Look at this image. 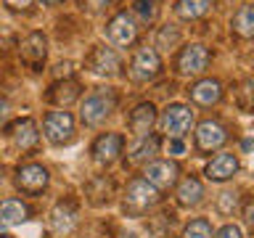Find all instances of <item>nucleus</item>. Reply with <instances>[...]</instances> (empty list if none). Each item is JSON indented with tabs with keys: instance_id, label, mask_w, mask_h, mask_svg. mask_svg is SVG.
<instances>
[{
	"instance_id": "1",
	"label": "nucleus",
	"mask_w": 254,
	"mask_h": 238,
	"mask_svg": "<svg viewBox=\"0 0 254 238\" xmlns=\"http://www.w3.org/2000/svg\"><path fill=\"white\" fill-rule=\"evenodd\" d=\"M114 106H117L114 93H111L109 87H98V90H93L82 101V106H79V119H82L87 127H95L114 111Z\"/></svg>"
},
{
	"instance_id": "2",
	"label": "nucleus",
	"mask_w": 254,
	"mask_h": 238,
	"mask_svg": "<svg viewBox=\"0 0 254 238\" xmlns=\"http://www.w3.org/2000/svg\"><path fill=\"white\" fill-rule=\"evenodd\" d=\"M159 124H162V132L167 135V138L183 140V135L190 130V124H193V111H190L188 106H183V103H172V106L164 109Z\"/></svg>"
},
{
	"instance_id": "3",
	"label": "nucleus",
	"mask_w": 254,
	"mask_h": 238,
	"mask_svg": "<svg viewBox=\"0 0 254 238\" xmlns=\"http://www.w3.org/2000/svg\"><path fill=\"white\" fill-rule=\"evenodd\" d=\"M45 138L56 143V146H61V143H69L74 138V119H71L69 111H51V114L45 117Z\"/></svg>"
},
{
	"instance_id": "4",
	"label": "nucleus",
	"mask_w": 254,
	"mask_h": 238,
	"mask_svg": "<svg viewBox=\"0 0 254 238\" xmlns=\"http://www.w3.org/2000/svg\"><path fill=\"white\" fill-rule=\"evenodd\" d=\"M159 71H162L159 53L154 51V48H140V51L135 53L132 63H130V74H132V79H138V82H148V79L159 77Z\"/></svg>"
},
{
	"instance_id": "5",
	"label": "nucleus",
	"mask_w": 254,
	"mask_h": 238,
	"mask_svg": "<svg viewBox=\"0 0 254 238\" xmlns=\"http://www.w3.org/2000/svg\"><path fill=\"white\" fill-rule=\"evenodd\" d=\"M125 198L132 209H148V206H154L159 201V188H154L146 178H138L127 185Z\"/></svg>"
},
{
	"instance_id": "6",
	"label": "nucleus",
	"mask_w": 254,
	"mask_h": 238,
	"mask_svg": "<svg viewBox=\"0 0 254 238\" xmlns=\"http://www.w3.org/2000/svg\"><path fill=\"white\" fill-rule=\"evenodd\" d=\"M135 32H138V29H135V21H132L130 13H117L114 19L109 21V27H106V35L111 40V45H117V48L132 45Z\"/></svg>"
},
{
	"instance_id": "7",
	"label": "nucleus",
	"mask_w": 254,
	"mask_h": 238,
	"mask_svg": "<svg viewBox=\"0 0 254 238\" xmlns=\"http://www.w3.org/2000/svg\"><path fill=\"white\" fill-rule=\"evenodd\" d=\"M206 63H209V53H206L204 45H188L186 51L180 53L178 59V71L180 74H201L206 69Z\"/></svg>"
},
{
	"instance_id": "8",
	"label": "nucleus",
	"mask_w": 254,
	"mask_h": 238,
	"mask_svg": "<svg viewBox=\"0 0 254 238\" xmlns=\"http://www.w3.org/2000/svg\"><path fill=\"white\" fill-rule=\"evenodd\" d=\"M48 170L43 164H24L19 175H16V185L21 190H27V193H37V190H43L48 185Z\"/></svg>"
},
{
	"instance_id": "9",
	"label": "nucleus",
	"mask_w": 254,
	"mask_h": 238,
	"mask_svg": "<svg viewBox=\"0 0 254 238\" xmlns=\"http://www.w3.org/2000/svg\"><path fill=\"white\" fill-rule=\"evenodd\" d=\"M225 127H222L220 122H212V119H206V122H201L196 127V146L201 151H214L220 148L222 143H225Z\"/></svg>"
},
{
	"instance_id": "10",
	"label": "nucleus",
	"mask_w": 254,
	"mask_h": 238,
	"mask_svg": "<svg viewBox=\"0 0 254 238\" xmlns=\"http://www.w3.org/2000/svg\"><path fill=\"white\" fill-rule=\"evenodd\" d=\"M178 164L175 162H151L146 167V180L151 182L154 188H170L178 182Z\"/></svg>"
},
{
	"instance_id": "11",
	"label": "nucleus",
	"mask_w": 254,
	"mask_h": 238,
	"mask_svg": "<svg viewBox=\"0 0 254 238\" xmlns=\"http://www.w3.org/2000/svg\"><path fill=\"white\" fill-rule=\"evenodd\" d=\"M122 135H117V132H106V135H101L98 140H95V146H93V154H95V162L98 164H111V162H117L119 154H122Z\"/></svg>"
},
{
	"instance_id": "12",
	"label": "nucleus",
	"mask_w": 254,
	"mask_h": 238,
	"mask_svg": "<svg viewBox=\"0 0 254 238\" xmlns=\"http://www.w3.org/2000/svg\"><path fill=\"white\" fill-rule=\"evenodd\" d=\"M236 172H238V159L233 154H217L209 164H206V178L214 180V182L230 180Z\"/></svg>"
},
{
	"instance_id": "13",
	"label": "nucleus",
	"mask_w": 254,
	"mask_h": 238,
	"mask_svg": "<svg viewBox=\"0 0 254 238\" xmlns=\"http://www.w3.org/2000/svg\"><path fill=\"white\" fill-rule=\"evenodd\" d=\"M90 69L101 77H114L119 71V56L111 48H95V53L90 59Z\"/></svg>"
},
{
	"instance_id": "14",
	"label": "nucleus",
	"mask_w": 254,
	"mask_h": 238,
	"mask_svg": "<svg viewBox=\"0 0 254 238\" xmlns=\"http://www.w3.org/2000/svg\"><path fill=\"white\" fill-rule=\"evenodd\" d=\"M156 122V109L151 106V103H140V106H135V111L130 114V130L138 135V138H146L151 132V127Z\"/></svg>"
},
{
	"instance_id": "15",
	"label": "nucleus",
	"mask_w": 254,
	"mask_h": 238,
	"mask_svg": "<svg viewBox=\"0 0 254 238\" xmlns=\"http://www.w3.org/2000/svg\"><path fill=\"white\" fill-rule=\"evenodd\" d=\"M29 217V206L21 198H5L0 204V225H19Z\"/></svg>"
},
{
	"instance_id": "16",
	"label": "nucleus",
	"mask_w": 254,
	"mask_h": 238,
	"mask_svg": "<svg viewBox=\"0 0 254 238\" xmlns=\"http://www.w3.org/2000/svg\"><path fill=\"white\" fill-rule=\"evenodd\" d=\"M11 138H13V143H16V146H19L21 151H27V148H32V146H37V140H40L37 124L32 122V119H21V122H16V124H13Z\"/></svg>"
},
{
	"instance_id": "17",
	"label": "nucleus",
	"mask_w": 254,
	"mask_h": 238,
	"mask_svg": "<svg viewBox=\"0 0 254 238\" xmlns=\"http://www.w3.org/2000/svg\"><path fill=\"white\" fill-rule=\"evenodd\" d=\"M220 82H214V79H201V82H196L190 87V98L196 103H201V106H212V103L220 101Z\"/></svg>"
},
{
	"instance_id": "18",
	"label": "nucleus",
	"mask_w": 254,
	"mask_h": 238,
	"mask_svg": "<svg viewBox=\"0 0 254 238\" xmlns=\"http://www.w3.org/2000/svg\"><path fill=\"white\" fill-rule=\"evenodd\" d=\"M201 198H204V188H201V182H198L196 178H186L180 182L178 201L183 206H196V204H201Z\"/></svg>"
},
{
	"instance_id": "19",
	"label": "nucleus",
	"mask_w": 254,
	"mask_h": 238,
	"mask_svg": "<svg viewBox=\"0 0 254 238\" xmlns=\"http://www.w3.org/2000/svg\"><path fill=\"white\" fill-rule=\"evenodd\" d=\"M71 225H74V209L69 204H56V209L51 212V228L56 233H69Z\"/></svg>"
},
{
	"instance_id": "20",
	"label": "nucleus",
	"mask_w": 254,
	"mask_h": 238,
	"mask_svg": "<svg viewBox=\"0 0 254 238\" xmlns=\"http://www.w3.org/2000/svg\"><path fill=\"white\" fill-rule=\"evenodd\" d=\"M21 56H24V61H29V63H40L45 59V37L43 35H29L27 37V43L21 45Z\"/></svg>"
},
{
	"instance_id": "21",
	"label": "nucleus",
	"mask_w": 254,
	"mask_h": 238,
	"mask_svg": "<svg viewBox=\"0 0 254 238\" xmlns=\"http://www.w3.org/2000/svg\"><path fill=\"white\" fill-rule=\"evenodd\" d=\"M209 3L212 0H178L175 13H178L180 19H198V16H204L209 11Z\"/></svg>"
},
{
	"instance_id": "22",
	"label": "nucleus",
	"mask_w": 254,
	"mask_h": 238,
	"mask_svg": "<svg viewBox=\"0 0 254 238\" xmlns=\"http://www.w3.org/2000/svg\"><path fill=\"white\" fill-rule=\"evenodd\" d=\"M233 29L241 37H254V5H244L233 16Z\"/></svg>"
},
{
	"instance_id": "23",
	"label": "nucleus",
	"mask_w": 254,
	"mask_h": 238,
	"mask_svg": "<svg viewBox=\"0 0 254 238\" xmlns=\"http://www.w3.org/2000/svg\"><path fill=\"white\" fill-rule=\"evenodd\" d=\"M156 148H159V140L146 135V138H140L130 148V162H146V159H151V156L156 154Z\"/></svg>"
},
{
	"instance_id": "24",
	"label": "nucleus",
	"mask_w": 254,
	"mask_h": 238,
	"mask_svg": "<svg viewBox=\"0 0 254 238\" xmlns=\"http://www.w3.org/2000/svg\"><path fill=\"white\" fill-rule=\"evenodd\" d=\"M77 95H79V85L77 82H61V85H56L51 90V101L59 103V106H66V103H71Z\"/></svg>"
},
{
	"instance_id": "25",
	"label": "nucleus",
	"mask_w": 254,
	"mask_h": 238,
	"mask_svg": "<svg viewBox=\"0 0 254 238\" xmlns=\"http://www.w3.org/2000/svg\"><path fill=\"white\" fill-rule=\"evenodd\" d=\"M178 43H180V29L178 27H162V32H159V37H156V48L172 51Z\"/></svg>"
},
{
	"instance_id": "26",
	"label": "nucleus",
	"mask_w": 254,
	"mask_h": 238,
	"mask_svg": "<svg viewBox=\"0 0 254 238\" xmlns=\"http://www.w3.org/2000/svg\"><path fill=\"white\" fill-rule=\"evenodd\" d=\"M183 238H212V225H209L206 220H193V222L186 228Z\"/></svg>"
},
{
	"instance_id": "27",
	"label": "nucleus",
	"mask_w": 254,
	"mask_h": 238,
	"mask_svg": "<svg viewBox=\"0 0 254 238\" xmlns=\"http://www.w3.org/2000/svg\"><path fill=\"white\" fill-rule=\"evenodd\" d=\"M135 13L140 16V21H154L156 19V0H138L135 3Z\"/></svg>"
},
{
	"instance_id": "28",
	"label": "nucleus",
	"mask_w": 254,
	"mask_h": 238,
	"mask_svg": "<svg viewBox=\"0 0 254 238\" xmlns=\"http://www.w3.org/2000/svg\"><path fill=\"white\" fill-rule=\"evenodd\" d=\"M236 204H238V196H236V193H230V190H225V193H220V201H217V206H220L222 212L236 209Z\"/></svg>"
},
{
	"instance_id": "29",
	"label": "nucleus",
	"mask_w": 254,
	"mask_h": 238,
	"mask_svg": "<svg viewBox=\"0 0 254 238\" xmlns=\"http://www.w3.org/2000/svg\"><path fill=\"white\" fill-rule=\"evenodd\" d=\"M214 238H241V230H238L236 225H225V228L217 230V236H214Z\"/></svg>"
},
{
	"instance_id": "30",
	"label": "nucleus",
	"mask_w": 254,
	"mask_h": 238,
	"mask_svg": "<svg viewBox=\"0 0 254 238\" xmlns=\"http://www.w3.org/2000/svg\"><path fill=\"white\" fill-rule=\"evenodd\" d=\"M183 151H186V146H183V140H172V143H170V154H172V156H180Z\"/></svg>"
},
{
	"instance_id": "31",
	"label": "nucleus",
	"mask_w": 254,
	"mask_h": 238,
	"mask_svg": "<svg viewBox=\"0 0 254 238\" xmlns=\"http://www.w3.org/2000/svg\"><path fill=\"white\" fill-rule=\"evenodd\" d=\"M85 3H87V5H90V8H93V11H98V8H103V5H109V3H111V0H85Z\"/></svg>"
},
{
	"instance_id": "32",
	"label": "nucleus",
	"mask_w": 254,
	"mask_h": 238,
	"mask_svg": "<svg viewBox=\"0 0 254 238\" xmlns=\"http://www.w3.org/2000/svg\"><path fill=\"white\" fill-rule=\"evenodd\" d=\"M8 111H11V109H8V103H5V101H0V124H3L5 119H8Z\"/></svg>"
},
{
	"instance_id": "33",
	"label": "nucleus",
	"mask_w": 254,
	"mask_h": 238,
	"mask_svg": "<svg viewBox=\"0 0 254 238\" xmlns=\"http://www.w3.org/2000/svg\"><path fill=\"white\" fill-rule=\"evenodd\" d=\"M5 3L11 5V8H27V5L32 3V0H5Z\"/></svg>"
},
{
	"instance_id": "34",
	"label": "nucleus",
	"mask_w": 254,
	"mask_h": 238,
	"mask_svg": "<svg viewBox=\"0 0 254 238\" xmlns=\"http://www.w3.org/2000/svg\"><path fill=\"white\" fill-rule=\"evenodd\" d=\"M246 222L254 228V206H249V209H246Z\"/></svg>"
},
{
	"instance_id": "35",
	"label": "nucleus",
	"mask_w": 254,
	"mask_h": 238,
	"mask_svg": "<svg viewBox=\"0 0 254 238\" xmlns=\"http://www.w3.org/2000/svg\"><path fill=\"white\" fill-rule=\"evenodd\" d=\"M40 3H45V5H53V3H59V0H40Z\"/></svg>"
},
{
	"instance_id": "36",
	"label": "nucleus",
	"mask_w": 254,
	"mask_h": 238,
	"mask_svg": "<svg viewBox=\"0 0 254 238\" xmlns=\"http://www.w3.org/2000/svg\"><path fill=\"white\" fill-rule=\"evenodd\" d=\"M0 185H3V172H0Z\"/></svg>"
},
{
	"instance_id": "37",
	"label": "nucleus",
	"mask_w": 254,
	"mask_h": 238,
	"mask_svg": "<svg viewBox=\"0 0 254 238\" xmlns=\"http://www.w3.org/2000/svg\"><path fill=\"white\" fill-rule=\"evenodd\" d=\"M0 238H3V225H0Z\"/></svg>"
},
{
	"instance_id": "38",
	"label": "nucleus",
	"mask_w": 254,
	"mask_h": 238,
	"mask_svg": "<svg viewBox=\"0 0 254 238\" xmlns=\"http://www.w3.org/2000/svg\"><path fill=\"white\" fill-rule=\"evenodd\" d=\"M3 238H11V236H3Z\"/></svg>"
}]
</instances>
